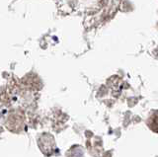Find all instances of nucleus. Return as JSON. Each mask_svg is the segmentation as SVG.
I'll use <instances>...</instances> for the list:
<instances>
[{
  "label": "nucleus",
  "instance_id": "f257e3e1",
  "mask_svg": "<svg viewBox=\"0 0 158 157\" xmlns=\"http://www.w3.org/2000/svg\"><path fill=\"white\" fill-rule=\"evenodd\" d=\"M148 126L153 131L158 132V112L153 113L151 115L149 120H148Z\"/></svg>",
  "mask_w": 158,
  "mask_h": 157
}]
</instances>
